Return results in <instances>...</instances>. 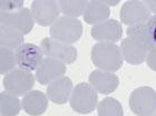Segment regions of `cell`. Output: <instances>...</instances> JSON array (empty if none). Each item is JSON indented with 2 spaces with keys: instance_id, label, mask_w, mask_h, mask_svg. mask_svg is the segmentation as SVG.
<instances>
[{
  "instance_id": "5",
  "label": "cell",
  "mask_w": 156,
  "mask_h": 116,
  "mask_svg": "<svg viewBox=\"0 0 156 116\" xmlns=\"http://www.w3.org/2000/svg\"><path fill=\"white\" fill-rule=\"evenodd\" d=\"M2 82L6 92L18 97L26 95L31 90L35 85V76L29 71L16 68L7 74Z\"/></svg>"
},
{
  "instance_id": "12",
  "label": "cell",
  "mask_w": 156,
  "mask_h": 116,
  "mask_svg": "<svg viewBox=\"0 0 156 116\" xmlns=\"http://www.w3.org/2000/svg\"><path fill=\"white\" fill-rule=\"evenodd\" d=\"M90 35L99 42H116L123 36V27L117 20L107 19L99 25L93 26Z\"/></svg>"
},
{
  "instance_id": "3",
  "label": "cell",
  "mask_w": 156,
  "mask_h": 116,
  "mask_svg": "<svg viewBox=\"0 0 156 116\" xmlns=\"http://www.w3.org/2000/svg\"><path fill=\"white\" fill-rule=\"evenodd\" d=\"M69 103L70 107L77 113H91L98 105L97 92L91 87L90 84L80 83L76 85V87L73 89Z\"/></svg>"
},
{
  "instance_id": "10",
  "label": "cell",
  "mask_w": 156,
  "mask_h": 116,
  "mask_svg": "<svg viewBox=\"0 0 156 116\" xmlns=\"http://www.w3.org/2000/svg\"><path fill=\"white\" fill-rule=\"evenodd\" d=\"M17 66L26 71H37L44 60V53L35 44H23L16 50Z\"/></svg>"
},
{
  "instance_id": "26",
  "label": "cell",
  "mask_w": 156,
  "mask_h": 116,
  "mask_svg": "<svg viewBox=\"0 0 156 116\" xmlns=\"http://www.w3.org/2000/svg\"><path fill=\"white\" fill-rule=\"evenodd\" d=\"M143 2L150 10V13H153L154 16H156V0H145Z\"/></svg>"
},
{
  "instance_id": "23",
  "label": "cell",
  "mask_w": 156,
  "mask_h": 116,
  "mask_svg": "<svg viewBox=\"0 0 156 116\" xmlns=\"http://www.w3.org/2000/svg\"><path fill=\"white\" fill-rule=\"evenodd\" d=\"M17 58L16 53L9 48H0V74H9L10 71L16 69Z\"/></svg>"
},
{
  "instance_id": "17",
  "label": "cell",
  "mask_w": 156,
  "mask_h": 116,
  "mask_svg": "<svg viewBox=\"0 0 156 116\" xmlns=\"http://www.w3.org/2000/svg\"><path fill=\"white\" fill-rule=\"evenodd\" d=\"M48 96L40 90H30L23 95L21 100L23 110L30 116H39L44 114L48 107Z\"/></svg>"
},
{
  "instance_id": "25",
  "label": "cell",
  "mask_w": 156,
  "mask_h": 116,
  "mask_svg": "<svg viewBox=\"0 0 156 116\" xmlns=\"http://www.w3.org/2000/svg\"><path fill=\"white\" fill-rule=\"evenodd\" d=\"M146 63H147V66H148L152 71H156V48L151 49L150 52L147 53Z\"/></svg>"
},
{
  "instance_id": "18",
  "label": "cell",
  "mask_w": 156,
  "mask_h": 116,
  "mask_svg": "<svg viewBox=\"0 0 156 116\" xmlns=\"http://www.w3.org/2000/svg\"><path fill=\"white\" fill-rule=\"evenodd\" d=\"M109 15H111L109 7L106 6L103 1L91 0L87 2L84 13V19L89 25L96 26V25L106 21L109 18Z\"/></svg>"
},
{
  "instance_id": "16",
  "label": "cell",
  "mask_w": 156,
  "mask_h": 116,
  "mask_svg": "<svg viewBox=\"0 0 156 116\" xmlns=\"http://www.w3.org/2000/svg\"><path fill=\"white\" fill-rule=\"evenodd\" d=\"M73 82L67 76H62L48 85L46 93L52 103L65 104L70 100L73 93Z\"/></svg>"
},
{
  "instance_id": "8",
  "label": "cell",
  "mask_w": 156,
  "mask_h": 116,
  "mask_svg": "<svg viewBox=\"0 0 156 116\" xmlns=\"http://www.w3.org/2000/svg\"><path fill=\"white\" fill-rule=\"evenodd\" d=\"M119 16L122 23L132 27L146 23L150 19L151 13L143 1L129 0L122 6Z\"/></svg>"
},
{
  "instance_id": "11",
  "label": "cell",
  "mask_w": 156,
  "mask_h": 116,
  "mask_svg": "<svg viewBox=\"0 0 156 116\" xmlns=\"http://www.w3.org/2000/svg\"><path fill=\"white\" fill-rule=\"evenodd\" d=\"M127 36L142 42L148 52L156 48V16H151L145 24L128 27Z\"/></svg>"
},
{
  "instance_id": "14",
  "label": "cell",
  "mask_w": 156,
  "mask_h": 116,
  "mask_svg": "<svg viewBox=\"0 0 156 116\" xmlns=\"http://www.w3.org/2000/svg\"><path fill=\"white\" fill-rule=\"evenodd\" d=\"M88 82L96 92L104 95L115 92L119 85V78L114 73L101 69L91 71L88 76Z\"/></svg>"
},
{
  "instance_id": "19",
  "label": "cell",
  "mask_w": 156,
  "mask_h": 116,
  "mask_svg": "<svg viewBox=\"0 0 156 116\" xmlns=\"http://www.w3.org/2000/svg\"><path fill=\"white\" fill-rule=\"evenodd\" d=\"M23 35L16 29L9 28L1 25L0 27V45L3 48H9L17 50L20 46L23 45Z\"/></svg>"
},
{
  "instance_id": "15",
  "label": "cell",
  "mask_w": 156,
  "mask_h": 116,
  "mask_svg": "<svg viewBox=\"0 0 156 116\" xmlns=\"http://www.w3.org/2000/svg\"><path fill=\"white\" fill-rule=\"evenodd\" d=\"M120 52L125 60L130 65H140L146 60L147 48L143 42L132 37L122 40Z\"/></svg>"
},
{
  "instance_id": "1",
  "label": "cell",
  "mask_w": 156,
  "mask_h": 116,
  "mask_svg": "<svg viewBox=\"0 0 156 116\" xmlns=\"http://www.w3.org/2000/svg\"><path fill=\"white\" fill-rule=\"evenodd\" d=\"M91 61L97 68L105 71H118L123 66L124 58L120 48L114 42H97L90 52Z\"/></svg>"
},
{
  "instance_id": "20",
  "label": "cell",
  "mask_w": 156,
  "mask_h": 116,
  "mask_svg": "<svg viewBox=\"0 0 156 116\" xmlns=\"http://www.w3.org/2000/svg\"><path fill=\"white\" fill-rule=\"evenodd\" d=\"M23 108L19 98L8 92L0 94V112L1 116H16Z\"/></svg>"
},
{
  "instance_id": "22",
  "label": "cell",
  "mask_w": 156,
  "mask_h": 116,
  "mask_svg": "<svg viewBox=\"0 0 156 116\" xmlns=\"http://www.w3.org/2000/svg\"><path fill=\"white\" fill-rule=\"evenodd\" d=\"M98 116H124L123 107L115 98L106 97L97 105Z\"/></svg>"
},
{
  "instance_id": "6",
  "label": "cell",
  "mask_w": 156,
  "mask_h": 116,
  "mask_svg": "<svg viewBox=\"0 0 156 116\" xmlns=\"http://www.w3.org/2000/svg\"><path fill=\"white\" fill-rule=\"evenodd\" d=\"M44 55L64 64H73L77 59V49L72 45L57 42L52 38H44L40 44Z\"/></svg>"
},
{
  "instance_id": "21",
  "label": "cell",
  "mask_w": 156,
  "mask_h": 116,
  "mask_svg": "<svg viewBox=\"0 0 156 116\" xmlns=\"http://www.w3.org/2000/svg\"><path fill=\"white\" fill-rule=\"evenodd\" d=\"M87 2L88 1H85V0H60L58 1V5L64 16L77 18L84 15Z\"/></svg>"
},
{
  "instance_id": "13",
  "label": "cell",
  "mask_w": 156,
  "mask_h": 116,
  "mask_svg": "<svg viewBox=\"0 0 156 116\" xmlns=\"http://www.w3.org/2000/svg\"><path fill=\"white\" fill-rule=\"evenodd\" d=\"M66 73V65L52 58L46 57L36 71V79L41 85H47L64 76Z\"/></svg>"
},
{
  "instance_id": "24",
  "label": "cell",
  "mask_w": 156,
  "mask_h": 116,
  "mask_svg": "<svg viewBox=\"0 0 156 116\" xmlns=\"http://www.w3.org/2000/svg\"><path fill=\"white\" fill-rule=\"evenodd\" d=\"M23 8H25L23 0H2V1H0V10L2 13H16Z\"/></svg>"
},
{
  "instance_id": "4",
  "label": "cell",
  "mask_w": 156,
  "mask_h": 116,
  "mask_svg": "<svg viewBox=\"0 0 156 116\" xmlns=\"http://www.w3.org/2000/svg\"><path fill=\"white\" fill-rule=\"evenodd\" d=\"M129 107L137 116H153L156 112V92L147 86L136 88L129 96Z\"/></svg>"
},
{
  "instance_id": "2",
  "label": "cell",
  "mask_w": 156,
  "mask_h": 116,
  "mask_svg": "<svg viewBox=\"0 0 156 116\" xmlns=\"http://www.w3.org/2000/svg\"><path fill=\"white\" fill-rule=\"evenodd\" d=\"M83 35V24L77 18L59 17V19L50 27V38L64 44H75Z\"/></svg>"
},
{
  "instance_id": "7",
  "label": "cell",
  "mask_w": 156,
  "mask_h": 116,
  "mask_svg": "<svg viewBox=\"0 0 156 116\" xmlns=\"http://www.w3.org/2000/svg\"><path fill=\"white\" fill-rule=\"evenodd\" d=\"M34 19L40 26H50L59 19L60 8L55 0H36L31 3Z\"/></svg>"
},
{
  "instance_id": "9",
  "label": "cell",
  "mask_w": 156,
  "mask_h": 116,
  "mask_svg": "<svg viewBox=\"0 0 156 116\" xmlns=\"http://www.w3.org/2000/svg\"><path fill=\"white\" fill-rule=\"evenodd\" d=\"M0 23L3 26L16 29L23 35L29 34L35 25L33 13L29 8H23L16 13H0Z\"/></svg>"
},
{
  "instance_id": "27",
  "label": "cell",
  "mask_w": 156,
  "mask_h": 116,
  "mask_svg": "<svg viewBox=\"0 0 156 116\" xmlns=\"http://www.w3.org/2000/svg\"><path fill=\"white\" fill-rule=\"evenodd\" d=\"M103 2H104L107 7H111V6H116V5H118L119 0H105V1H103Z\"/></svg>"
},
{
  "instance_id": "28",
  "label": "cell",
  "mask_w": 156,
  "mask_h": 116,
  "mask_svg": "<svg viewBox=\"0 0 156 116\" xmlns=\"http://www.w3.org/2000/svg\"><path fill=\"white\" fill-rule=\"evenodd\" d=\"M154 116H156V112H155V114H154Z\"/></svg>"
}]
</instances>
